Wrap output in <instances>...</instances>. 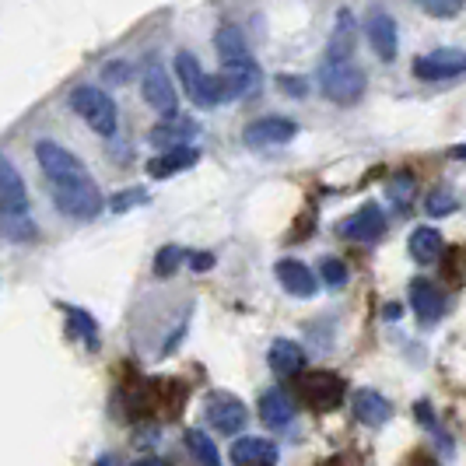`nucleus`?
<instances>
[{
	"label": "nucleus",
	"mask_w": 466,
	"mask_h": 466,
	"mask_svg": "<svg viewBox=\"0 0 466 466\" xmlns=\"http://www.w3.org/2000/svg\"><path fill=\"white\" fill-rule=\"evenodd\" d=\"M134 466H168L165 460H158V456H144V460H137Z\"/></svg>",
	"instance_id": "33"
},
{
	"label": "nucleus",
	"mask_w": 466,
	"mask_h": 466,
	"mask_svg": "<svg viewBox=\"0 0 466 466\" xmlns=\"http://www.w3.org/2000/svg\"><path fill=\"white\" fill-rule=\"evenodd\" d=\"M189 267H193V270H210V267H214V257H210V253H189Z\"/></svg>",
	"instance_id": "32"
},
{
	"label": "nucleus",
	"mask_w": 466,
	"mask_h": 466,
	"mask_svg": "<svg viewBox=\"0 0 466 466\" xmlns=\"http://www.w3.org/2000/svg\"><path fill=\"white\" fill-rule=\"evenodd\" d=\"M299 134V123L295 119H284V116H263V119H253L249 127H246V144L249 147H278V144H288V140H295Z\"/></svg>",
	"instance_id": "11"
},
{
	"label": "nucleus",
	"mask_w": 466,
	"mask_h": 466,
	"mask_svg": "<svg viewBox=\"0 0 466 466\" xmlns=\"http://www.w3.org/2000/svg\"><path fill=\"white\" fill-rule=\"evenodd\" d=\"M365 35H369V46L375 49V56L379 60H397V49H400V39H397V22H393V15H386V11H369V18H365Z\"/></svg>",
	"instance_id": "12"
},
{
	"label": "nucleus",
	"mask_w": 466,
	"mask_h": 466,
	"mask_svg": "<svg viewBox=\"0 0 466 466\" xmlns=\"http://www.w3.org/2000/svg\"><path fill=\"white\" fill-rule=\"evenodd\" d=\"M365 85H369V77H365V70L354 67V64H333L327 60L323 70H319V92L327 95L329 102H337V106H354L361 95H365Z\"/></svg>",
	"instance_id": "5"
},
{
	"label": "nucleus",
	"mask_w": 466,
	"mask_h": 466,
	"mask_svg": "<svg viewBox=\"0 0 466 466\" xmlns=\"http://www.w3.org/2000/svg\"><path fill=\"white\" fill-rule=\"evenodd\" d=\"M70 109L85 119L95 134H102V137H113V134H116V127H119L116 102H113V95H106L102 88H95V85H77V88L70 92Z\"/></svg>",
	"instance_id": "3"
},
{
	"label": "nucleus",
	"mask_w": 466,
	"mask_h": 466,
	"mask_svg": "<svg viewBox=\"0 0 466 466\" xmlns=\"http://www.w3.org/2000/svg\"><path fill=\"white\" fill-rule=\"evenodd\" d=\"M151 197H147V189H140V187H130V189H123V193H116L113 197V214H127V210H134V208H144Z\"/></svg>",
	"instance_id": "28"
},
{
	"label": "nucleus",
	"mask_w": 466,
	"mask_h": 466,
	"mask_svg": "<svg viewBox=\"0 0 466 466\" xmlns=\"http://www.w3.org/2000/svg\"><path fill=\"white\" fill-rule=\"evenodd\" d=\"M176 77H179V85L187 88V95L197 102V106H221V102H232L238 95L232 92V85L221 77V74H208V70L197 64V56L193 53H176Z\"/></svg>",
	"instance_id": "2"
},
{
	"label": "nucleus",
	"mask_w": 466,
	"mask_h": 466,
	"mask_svg": "<svg viewBox=\"0 0 466 466\" xmlns=\"http://www.w3.org/2000/svg\"><path fill=\"white\" fill-rule=\"evenodd\" d=\"M67 309V333L74 340H85L88 348H98V323L85 309H74V305H64Z\"/></svg>",
	"instance_id": "24"
},
{
	"label": "nucleus",
	"mask_w": 466,
	"mask_h": 466,
	"mask_svg": "<svg viewBox=\"0 0 466 466\" xmlns=\"http://www.w3.org/2000/svg\"><path fill=\"white\" fill-rule=\"evenodd\" d=\"M183 257H187V253H183L179 246H162L158 257H155V274H158V278H172V274L179 270Z\"/></svg>",
	"instance_id": "27"
},
{
	"label": "nucleus",
	"mask_w": 466,
	"mask_h": 466,
	"mask_svg": "<svg viewBox=\"0 0 466 466\" xmlns=\"http://www.w3.org/2000/svg\"><path fill=\"white\" fill-rule=\"evenodd\" d=\"M140 92L147 98L151 109H158L165 119L179 116V95H176V85L168 81V70L162 67V60H147V67L140 74Z\"/></svg>",
	"instance_id": "6"
},
{
	"label": "nucleus",
	"mask_w": 466,
	"mask_h": 466,
	"mask_svg": "<svg viewBox=\"0 0 466 466\" xmlns=\"http://www.w3.org/2000/svg\"><path fill=\"white\" fill-rule=\"evenodd\" d=\"M350 49H354V18H350V11H340L333 39H329V60L333 64H348Z\"/></svg>",
	"instance_id": "22"
},
{
	"label": "nucleus",
	"mask_w": 466,
	"mask_h": 466,
	"mask_svg": "<svg viewBox=\"0 0 466 466\" xmlns=\"http://www.w3.org/2000/svg\"><path fill=\"white\" fill-rule=\"evenodd\" d=\"M420 11L424 15H435V18H452V15L463 11V4L460 0H452V4H445V0H420Z\"/></svg>",
	"instance_id": "31"
},
{
	"label": "nucleus",
	"mask_w": 466,
	"mask_h": 466,
	"mask_svg": "<svg viewBox=\"0 0 466 466\" xmlns=\"http://www.w3.org/2000/svg\"><path fill=\"white\" fill-rule=\"evenodd\" d=\"M424 210H428L431 218H442V214H452V210H456V200H452V193L435 189V193L424 200Z\"/></svg>",
	"instance_id": "30"
},
{
	"label": "nucleus",
	"mask_w": 466,
	"mask_h": 466,
	"mask_svg": "<svg viewBox=\"0 0 466 466\" xmlns=\"http://www.w3.org/2000/svg\"><path fill=\"white\" fill-rule=\"evenodd\" d=\"M53 204L64 210L67 218L74 221H92L102 214V193L95 187L92 179H85V183H77V187H64V189H53Z\"/></svg>",
	"instance_id": "7"
},
{
	"label": "nucleus",
	"mask_w": 466,
	"mask_h": 466,
	"mask_svg": "<svg viewBox=\"0 0 466 466\" xmlns=\"http://www.w3.org/2000/svg\"><path fill=\"white\" fill-rule=\"evenodd\" d=\"M95 466H113V460H98Z\"/></svg>",
	"instance_id": "35"
},
{
	"label": "nucleus",
	"mask_w": 466,
	"mask_h": 466,
	"mask_svg": "<svg viewBox=\"0 0 466 466\" xmlns=\"http://www.w3.org/2000/svg\"><path fill=\"white\" fill-rule=\"evenodd\" d=\"M449 155H452V158H463V162H466V144H456Z\"/></svg>",
	"instance_id": "34"
},
{
	"label": "nucleus",
	"mask_w": 466,
	"mask_h": 466,
	"mask_svg": "<svg viewBox=\"0 0 466 466\" xmlns=\"http://www.w3.org/2000/svg\"><path fill=\"white\" fill-rule=\"evenodd\" d=\"M414 74L420 81H449L466 74V53L463 49H435L428 56L414 60Z\"/></svg>",
	"instance_id": "9"
},
{
	"label": "nucleus",
	"mask_w": 466,
	"mask_h": 466,
	"mask_svg": "<svg viewBox=\"0 0 466 466\" xmlns=\"http://www.w3.org/2000/svg\"><path fill=\"white\" fill-rule=\"evenodd\" d=\"M187 449L193 452V460H197L200 466H221L218 445L210 442L204 431H197V428H189V431H187Z\"/></svg>",
	"instance_id": "25"
},
{
	"label": "nucleus",
	"mask_w": 466,
	"mask_h": 466,
	"mask_svg": "<svg viewBox=\"0 0 466 466\" xmlns=\"http://www.w3.org/2000/svg\"><path fill=\"white\" fill-rule=\"evenodd\" d=\"M337 232L350 238V242H375V238H382L386 232V214L379 204H365V208H358L354 214H348L340 225H337Z\"/></svg>",
	"instance_id": "10"
},
{
	"label": "nucleus",
	"mask_w": 466,
	"mask_h": 466,
	"mask_svg": "<svg viewBox=\"0 0 466 466\" xmlns=\"http://www.w3.org/2000/svg\"><path fill=\"white\" fill-rule=\"evenodd\" d=\"M302 393L312 410H333L344 400V382L333 372H309V379H302Z\"/></svg>",
	"instance_id": "13"
},
{
	"label": "nucleus",
	"mask_w": 466,
	"mask_h": 466,
	"mask_svg": "<svg viewBox=\"0 0 466 466\" xmlns=\"http://www.w3.org/2000/svg\"><path fill=\"white\" fill-rule=\"evenodd\" d=\"M235 466H274L278 463V445L270 439H238L232 445Z\"/></svg>",
	"instance_id": "20"
},
{
	"label": "nucleus",
	"mask_w": 466,
	"mask_h": 466,
	"mask_svg": "<svg viewBox=\"0 0 466 466\" xmlns=\"http://www.w3.org/2000/svg\"><path fill=\"white\" fill-rule=\"evenodd\" d=\"M410 309L420 323H439L445 316V295L431 280H414L410 284Z\"/></svg>",
	"instance_id": "16"
},
{
	"label": "nucleus",
	"mask_w": 466,
	"mask_h": 466,
	"mask_svg": "<svg viewBox=\"0 0 466 466\" xmlns=\"http://www.w3.org/2000/svg\"><path fill=\"white\" fill-rule=\"evenodd\" d=\"M267 361H270V369L280 375V379H295V375H302L305 369V350L295 344V340H274L270 350H267Z\"/></svg>",
	"instance_id": "19"
},
{
	"label": "nucleus",
	"mask_w": 466,
	"mask_h": 466,
	"mask_svg": "<svg viewBox=\"0 0 466 466\" xmlns=\"http://www.w3.org/2000/svg\"><path fill=\"white\" fill-rule=\"evenodd\" d=\"M259 420L267 428H291V420H295V403H291V397L280 393V390L263 393L259 397Z\"/></svg>",
	"instance_id": "21"
},
{
	"label": "nucleus",
	"mask_w": 466,
	"mask_h": 466,
	"mask_svg": "<svg viewBox=\"0 0 466 466\" xmlns=\"http://www.w3.org/2000/svg\"><path fill=\"white\" fill-rule=\"evenodd\" d=\"M204 418L210 420L214 431H221V435H238V431L246 428V420H249V410H246V403L238 397L218 390V393H210L208 403H204Z\"/></svg>",
	"instance_id": "8"
},
{
	"label": "nucleus",
	"mask_w": 466,
	"mask_h": 466,
	"mask_svg": "<svg viewBox=\"0 0 466 466\" xmlns=\"http://www.w3.org/2000/svg\"><path fill=\"white\" fill-rule=\"evenodd\" d=\"M0 214L4 218H25L28 214V193L18 176V168L7 162H0Z\"/></svg>",
	"instance_id": "14"
},
{
	"label": "nucleus",
	"mask_w": 466,
	"mask_h": 466,
	"mask_svg": "<svg viewBox=\"0 0 466 466\" xmlns=\"http://www.w3.org/2000/svg\"><path fill=\"white\" fill-rule=\"evenodd\" d=\"M407 246H410V257L418 259V263H435L439 253H442V235L435 232V228H414Z\"/></svg>",
	"instance_id": "23"
},
{
	"label": "nucleus",
	"mask_w": 466,
	"mask_h": 466,
	"mask_svg": "<svg viewBox=\"0 0 466 466\" xmlns=\"http://www.w3.org/2000/svg\"><path fill=\"white\" fill-rule=\"evenodd\" d=\"M197 162H200V151L183 144V147H168L165 155L151 158V162H147V172H151L155 179H168V176H179V172L193 168Z\"/></svg>",
	"instance_id": "17"
},
{
	"label": "nucleus",
	"mask_w": 466,
	"mask_h": 466,
	"mask_svg": "<svg viewBox=\"0 0 466 466\" xmlns=\"http://www.w3.org/2000/svg\"><path fill=\"white\" fill-rule=\"evenodd\" d=\"M354 418L361 424H369V428H382L386 420L393 418V403L382 393H375V390H358L354 393Z\"/></svg>",
	"instance_id": "18"
},
{
	"label": "nucleus",
	"mask_w": 466,
	"mask_h": 466,
	"mask_svg": "<svg viewBox=\"0 0 466 466\" xmlns=\"http://www.w3.org/2000/svg\"><path fill=\"white\" fill-rule=\"evenodd\" d=\"M214 46H218V56H221V77L232 85V92L238 95V98H242V95H257L263 74H259L257 60L249 56L242 32H238L235 25H221Z\"/></svg>",
	"instance_id": "1"
},
{
	"label": "nucleus",
	"mask_w": 466,
	"mask_h": 466,
	"mask_svg": "<svg viewBox=\"0 0 466 466\" xmlns=\"http://www.w3.org/2000/svg\"><path fill=\"white\" fill-rule=\"evenodd\" d=\"M274 274H278L280 288L288 291V295H295V299H312L316 291H319V280L316 274L299 263V259H280L278 267H274Z\"/></svg>",
	"instance_id": "15"
},
{
	"label": "nucleus",
	"mask_w": 466,
	"mask_h": 466,
	"mask_svg": "<svg viewBox=\"0 0 466 466\" xmlns=\"http://www.w3.org/2000/svg\"><path fill=\"white\" fill-rule=\"evenodd\" d=\"M35 158H39V168H43V176L53 183V189L77 187V183L92 179V176L85 172L81 158H77L74 151H67L64 144H56V140H39V144H35Z\"/></svg>",
	"instance_id": "4"
},
{
	"label": "nucleus",
	"mask_w": 466,
	"mask_h": 466,
	"mask_svg": "<svg viewBox=\"0 0 466 466\" xmlns=\"http://www.w3.org/2000/svg\"><path fill=\"white\" fill-rule=\"evenodd\" d=\"M197 134V123H189V119H165L162 127H155L151 130V144H168V140H187Z\"/></svg>",
	"instance_id": "26"
},
{
	"label": "nucleus",
	"mask_w": 466,
	"mask_h": 466,
	"mask_svg": "<svg viewBox=\"0 0 466 466\" xmlns=\"http://www.w3.org/2000/svg\"><path fill=\"white\" fill-rule=\"evenodd\" d=\"M319 278L327 280L329 288H344V284H348V267H344L340 259L327 257L319 263Z\"/></svg>",
	"instance_id": "29"
}]
</instances>
